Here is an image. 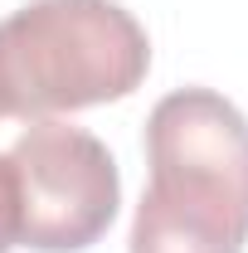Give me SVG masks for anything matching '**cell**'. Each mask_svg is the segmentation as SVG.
Returning a JSON list of instances; mask_svg holds the SVG:
<instances>
[{
	"label": "cell",
	"instance_id": "6da1fadb",
	"mask_svg": "<svg viewBox=\"0 0 248 253\" xmlns=\"http://www.w3.org/2000/svg\"><path fill=\"white\" fill-rule=\"evenodd\" d=\"M151 185L126 253H244L248 117L214 88H175L146 117Z\"/></svg>",
	"mask_w": 248,
	"mask_h": 253
},
{
	"label": "cell",
	"instance_id": "7a4b0ae2",
	"mask_svg": "<svg viewBox=\"0 0 248 253\" xmlns=\"http://www.w3.org/2000/svg\"><path fill=\"white\" fill-rule=\"evenodd\" d=\"M151 39L117 0H30L0 20V117H59L131 97Z\"/></svg>",
	"mask_w": 248,
	"mask_h": 253
},
{
	"label": "cell",
	"instance_id": "3957f363",
	"mask_svg": "<svg viewBox=\"0 0 248 253\" xmlns=\"http://www.w3.org/2000/svg\"><path fill=\"white\" fill-rule=\"evenodd\" d=\"M10 166L20 185V249L83 253L112 229L122 175L107 141L88 126L39 117L15 136Z\"/></svg>",
	"mask_w": 248,
	"mask_h": 253
},
{
	"label": "cell",
	"instance_id": "277c9868",
	"mask_svg": "<svg viewBox=\"0 0 248 253\" xmlns=\"http://www.w3.org/2000/svg\"><path fill=\"white\" fill-rule=\"evenodd\" d=\"M20 249V185H15V166L10 151L0 156V253Z\"/></svg>",
	"mask_w": 248,
	"mask_h": 253
}]
</instances>
